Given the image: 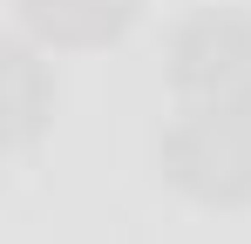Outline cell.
Wrapping results in <instances>:
<instances>
[{"label": "cell", "mask_w": 251, "mask_h": 244, "mask_svg": "<svg viewBox=\"0 0 251 244\" xmlns=\"http://www.w3.org/2000/svg\"><path fill=\"white\" fill-rule=\"evenodd\" d=\"M156 163L190 203L210 210L251 203V109H183L163 129Z\"/></svg>", "instance_id": "6da1fadb"}, {"label": "cell", "mask_w": 251, "mask_h": 244, "mask_svg": "<svg viewBox=\"0 0 251 244\" xmlns=\"http://www.w3.org/2000/svg\"><path fill=\"white\" fill-rule=\"evenodd\" d=\"M143 14V0H21V21L41 48H109Z\"/></svg>", "instance_id": "3957f363"}, {"label": "cell", "mask_w": 251, "mask_h": 244, "mask_svg": "<svg viewBox=\"0 0 251 244\" xmlns=\"http://www.w3.org/2000/svg\"><path fill=\"white\" fill-rule=\"evenodd\" d=\"M0 81H7V109H0L7 116V149H34V136L54 116V88H48V75H41L27 41H14L0 54Z\"/></svg>", "instance_id": "277c9868"}, {"label": "cell", "mask_w": 251, "mask_h": 244, "mask_svg": "<svg viewBox=\"0 0 251 244\" xmlns=\"http://www.w3.org/2000/svg\"><path fill=\"white\" fill-rule=\"evenodd\" d=\"M170 88L183 109H251V14H190L170 41Z\"/></svg>", "instance_id": "7a4b0ae2"}]
</instances>
